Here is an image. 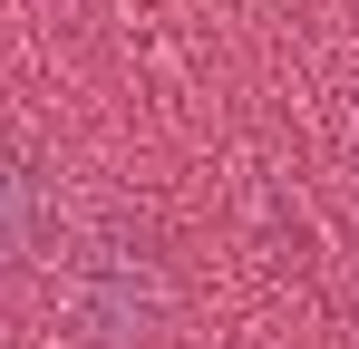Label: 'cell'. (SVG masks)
<instances>
[{
    "label": "cell",
    "mask_w": 359,
    "mask_h": 349,
    "mask_svg": "<svg viewBox=\"0 0 359 349\" xmlns=\"http://www.w3.org/2000/svg\"><path fill=\"white\" fill-rule=\"evenodd\" d=\"M59 320L68 349H156L175 330V252L146 214L107 204L59 252Z\"/></svg>",
    "instance_id": "6da1fadb"
},
{
    "label": "cell",
    "mask_w": 359,
    "mask_h": 349,
    "mask_svg": "<svg viewBox=\"0 0 359 349\" xmlns=\"http://www.w3.org/2000/svg\"><path fill=\"white\" fill-rule=\"evenodd\" d=\"M39 252H49V174L20 146H0V282L29 272Z\"/></svg>",
    "instance_id": "7a4b0ae2"
}]
</instances>
